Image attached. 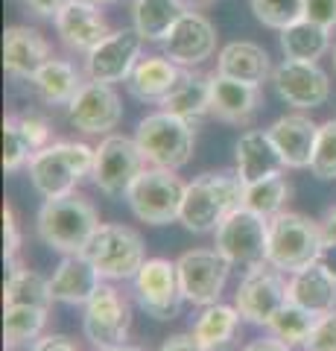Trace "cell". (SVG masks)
Returning a JSON list of instances; mask_svg holds the SVG:
<instances>
[{
  "mask_svg": "<svg viewBox=\"0 0 336 351\" xmlns=\"http://www.w3.org/2000/svg\"><path fill=\"white\" fill-rule=\"evenodd\" d=\"M305 351H336V311L319 316L316 328L305 343Z\"/></svg>",
  "mask_w": 336,
  "mask_h": 351,
  "instance_id": "f35d334b",
  "label": "cell"
},
{
  "mask_svg": "<svg viewBox=\"0 0 336 351\" xmlns=\"http://www.w3.org/2000/svg\"><path fill=\"white\" fill-rule=\"evenodd\" d=\"M18 249H21V228H18V219H15L12 208L3 205V255H6V261H15V258H18Z\"/></svg>",
  "mask_w": 336,
  "mask_h": 351,
  "instance_id": "b9f144b4",
  "label": "cell"
},
{
  "mask_svg": "<svg viewBox=\"0 0 336 351\" xmlns=\"http://www.w3.org/2000/svg\"><path fill=\"white\" fill-rule=\"evenodd\" d=\"M243 351H292V346L281 343L278 337H269V339H252Z\"/></svg>",
  "mask_w": 336,
  "mask_h": 351,
  "instance_id": "bcb514c9",
  "label": "cell"
},
{
  "mask_svg": "<svg viewBox=\"0 0 336 351\" xmlns=\"http://www.w3.org/2000/svg\"><path fill=\"white\" fill-rule=\"evenodd\" d=\"M176 269H179L184 302L196 307H208L220 302L231 272V263L216 249H190L176 261Z\"/></svg>",
  "mask_w": 336,
  "mask_h": 351,
  "instance_id": "30bf717a",
  "label": "cell"
},
{
  "mask_svg": "<svg viewBox=\"0 0 336 351\" xmlns=\"http://www.w3.org/2000/svg\"><path fill=\"white\" fill-rule=\"evenodd\" d=\"M100 284H103V276L79 252V255L62 258V263L50 278V293H53V299L62 304H88Z\"/></svg>",
  "mask_w": 336,
  "mask_h": 351,
  "instance_id": "44dd1931",
  "label": "cell"
},
{
  "mask_svg": "<svg viewBox=\"0 0 336 351\" xmlns=\"http://www.w3.org/2000/svg\"><path fill=\"white\" fill-rule=\"evenodd\" d=\"M310 170L316 179H336V117L319 126V141Z\"/></svg>",
  "mask_w": 336,
  "mask_h": 351,
  "instance_id": "74e56055",
  "label": "cell"
},
{
  "mask_svg": "<svg viewBox=\"0 0 336 351\" xmlns=\"http://www.w3.org/2000/svg\"><path fill=\"white\" fill-rule=\"evenodd\" d=\"M129 325H132L129 302L112 284H100L96 293L91 295V302L85 304V316H82V328L85 337L91 339V346L100 351L123 346L129 337Z\"/></svg>",
  "mask_w": 336,
  "mask_h": 351,
  "instance_id": "4fadbf2b",
  "label": "cell"
},
{
  "mask_svg": "<svg viewBox=\"0 0 336 351\" xmlns=\"http://www.w3.org/2000/svg\"><path fill=\"white\" fill-rule=\"evenodd\" d=\"M135 299L140 304V311L153 316V319H161V322L176 319L184 302L176 263L164 258L146 261L135 276Z\"/></svg>",
  "mask_w": 336,
  "mask_h": 351,
  "instance_id": "7c38bea8",
  "label": "cell"
},
{
  "mask_svg": "<svg viewBox=\"0 0 336 351\" xmlns=\"http://www.w3.org/2000/svg\"><path fill=\"white\" fill-rule=\"evenodd\" d=\"M322 226L313 223L305 214L281 211L269 219V243H266V261L278 267L281 272H292L316 263L322 255Z\"/></svg>",
  "mask_w": 336,
  "mask_h": 351,
  "instance_id": "277c9868",
  "label": "cell"
},
{
  "mask_svg": "<svg viewBox=\"0 0 336 351\" xmlns=\"http://www.w3.org/2000/svg\"><path fill=\"white\" fill-rule=\"evenodd\" d=\"M167 59L181 64V68H196L216 50V29L205 15L184 12V18L172 27L170 38L164 41Z\"/></svg>",
  "mask_w": 336,
  "mask_h": 351,
  "instance_id": "e0dca14e",
  "label": "cell"
},
{
  "mask_svg": "<svg viewBox=\"0 0 336 351\" xmlns=\"http://www.w3.org/2000/svg\"><path fill=\"white\" fill-rule=\"evenodd\" d=\"M32 156H36V149H32L24 129H21L18 114H9L3 120V170L15 173V170L24 167Z\"/></svg>",
  "mask_w": 336,
  "mask_h": 351,
  "instance_id": "8d00e7d4",
  "label": "cell"
},
{
  "mask_svg": "<svg viewBox=\"0 0 336 351\" xmlns=\"http://www.w3.org/2000/svg\"><path fill=\"white\" fill-rule=\"evenodd\" d=\"M82 255L88 258L96 272L108 281H126L135 278L140 267L146 263L144 258V240L135 228L117 226V223H100V228L88 240V246L82 249Z\"/></svg>",
  "mask_w": 336,
  "mask_h": 351,
  "instance_id": "8992f818",
  "label": "cell"
},
{
  "mask_svg": "<svg viewBox=\"0 0 336 351\" xmlns=\"http://www.w3.org/2000/svg\"><path fill=\"white\" fill-rule=\"evenodd\" d=\"M305 18L324 29L336 27V0H305Z\"/></svg>",
  "mask_w": 336,
  "mask_h": 351,
  "instance_id": "60d3db41",
  "label": "cell"
},
{
  "mask_svg": "<svg viewBox=\"0 0 336 351\" xmlns=\"http://www.w3.org/2000/svg\"><path fill=\"white\" fill-rule=\"evenodd\" d=\"M333 71H336V47H333Z\"/></svg>",
  "mask_w": 336,
  "mask_h": 351,
  "instance_id": "816d5d0a",
  "label": "cell"
},
{
  "mask_svg": "<svg viewBox=\"0 0 336 351\" xmlns=\"http://www.w3.org/2000/svg\"><path fill=\"white\" fill-rule=\"evenodd\" d=\"M56 29L62 41L77 53H91L96 44L112 36L105 18L96 12V3L91 0H68L56 15Z\"/></svg>",
  "mask_w": 336,
  "mask_h": 351,
  "instance_id": "ac0fdd59",
  "label": "cell"
},
{
  "mask_svg": "<svg viewBox=\"0 0 336 351\" xmlns=\"http://www.w3.org/2000/svg\"><path fill=\"white\" fill-rule=\"evenodd\" d=\"M144 152L138 141L123 135H108L96 147V161L91 179L105 196H126L135 179L144 173Z\"/></svg>",
  "mask_w": 336,
  "mask_h": 351,
  "instance_id": "8fae6325",
  "label": "cell"
},
{
  "mask_svg": "<svg viewBox=\"0 0 336 351\" xmlns=\"http://www.w3.org/2000/svg\"><path fill=\"white\" fill-rule=\"evenodd\" d=\"M50 62V44L32 27H9L3 32V68L9 76L29 80Z\"/></svg>",
  "mask_w": 336,
  "mask_h": 351,
  "instance_id": "ffe728a7",
  "label": "cell"
},
{
  "mask_svg": "<svg viewBox=\"0 0 336 351\" xmlns=\"http://www.w3.org/2000/svg\"><path fill=\"white\" fill-rule=\"evenodd\" d=\"M216 252L231 263V267L252 269L266 261V243H269V219L240 205L237 211L216 226Z\"/></svg>",
  "mask_w": 336,
  "mask_h": 351,
  "instance_id": "ba28073f",
  "label": "cell"
},
{
  "mask_svg": "<svg viewBox=\"0 0 336 351\" xmlns=\"http://www.w3.org/2000/svg\"><path fill=\"white\" fill-rule=\"evenodd\" d=\"M284 276L287 272H281L269 261L246 269V276L234 295V307L240 311L243 319L255 325L272 322V316L289 302V281Z\"/></svg>",
  "mask_w": 336,
  "mask_h": 351,
  "instance_id": "9c48e42d",
  "label": "cell"
},
{
  "mask_svg": "<svg viewBox=\"0 0 336 351\" xmlns=\"http://www.w3.org/2000/svg\"><path fill=\"white\" fill-rule=\"evenodd\" d=\"M108 351H144L140 346H129V343H123V346H114V348H108Z\"/></svg>",
  "mask_w": 336,
  "mask_h": 351,
  "instance_id": "681fc988",
  "label": "cell"
},
{
  "mask_svg": "<svg viewBox=\"0 0 336 351\" xmlns=\"http://www.w3.org/2000/svg\"><path fill=\"white\" fill-rule=\"evenodd\" d=\"M331 47V29L301 18L287 29H281V50L296 62H319Z\"/></svg>",
  "mask_w": 336,
  "mask_h": 351,
  "instance_id": "4dcf8cb0",
  "label": "cell"
},
{
  "mask_svg": "<svg viewBox=\"0 0 336 351\" xmlns=\"http://www.w3.org/2000/svg\"><path fill=\"white\" fill-rule=\"evenodd\" d=\"M211 80V112L229 123H243L257 108V85L237 82L231 76L214 73Z\"/></svg>",
  "mask_w": 336,
  "mask_h": 351,
  "instance_id": "d4e9b609",
  "label": "cell"
},
{
  "mask_svg": "<svg viewBox=\"0 0 336 351\" xmlns=\"http://www.w3.org/2000/svg\"><path fill=\"white\" fill-rule=\"evenodd\" d=\"M289 302L307 307L319 316L331 313L336 311V278L319 261L310 263V267L289 276Z\"/></svg>",
  "mask_w": 336,
  "mask_h": 351,
  "instance_id": "cb8c5ba5",
  "label": "cell"
},
{
  "mask_svg": "<svg viewBox=\"0 0 336 351\" xmlns=\"http://www.w3.org/2000/svg\"><path fill=\"white\" fill-rule=\"evenodd\" d=\"M140 32L132 29H117L112 32L105 41H100L96 47L88 53L85 59V71L94 82H105V85H114V82H123L132 76L135 64L140 62Z\"/></svg>",
  "mask_w": 336,
  "mask_h": 351,
  "instance_id": "9a60e30c",
  "label": "cell"
},
{
  "mask_svg": "<svg viewBox=\"0 0 336 351\" xmlns=\"http://www.w3.org/2000/svg\"><path fill=\"white\" fill-rule=\"evenodd\" d=\"M96 149L82 144V141H59L47 144L29 158V179L44 199H59L68 196L82 182L85 176L94 173Z\"/></svg>",
  "mask_w": 336,
  "mask_h": 351,
  "instance_id": "7a4b0ae2",
  "label": "cell"
},
{
  "mask_svg": "<svg viewBox=\"0 0 336 351\" xmlns=\"http://www.w3.org/2000/svg\"><path fill=\"white\" fill-rule=\"evenodd\" d=\"M36 228H38V237L50 249L62 252V255H79L88 246L94 232L100 228V217H96V208L88 199L68 193L41 205Z\"/></svg>",
  "mask_w": 336,
  "mask_h": 351,
  "instance_id": "3957f363",
  "label": "cell"
},
{
  "mask_svg": "<svg viewBox=\"0 0 336 351\" xmlns=\"http://www.w3.org/2000/svg\"><path fill=\"white\" fill-rule=\"evenodd\" d=\"M32 351H79L77 343H70L68 337L62 334H47V337H38L32 343Z\"/></svg>",
  "mask_w": 336,
  "mask_h": 351,
  "instance_id": "7bdbcfd3",
  "label": "cell"
},
{
  "mask_svg": "<svg viewBox=\"0 0 336 351\" xmlns=\"http://www.w3.org/2000/svg\"><path fill=\"white\" fill-rule=\"evenodd\" d=\"M319 263H322V267L328 269L331 276L336 278V243H333V240H324V243H322V255H319Z\"/></svg>",
  "mask_w": 336,
  "mask_h": 351,
  "instance_id": "7dc6e473",
  "label": "cell"
},
{
  "mask_svg": "<svg viewBox=\"0 0 336 351\" xmlns=\"http://www.w3.org/2000/svg\"><path fill=\"white\" fill-rule=\"evenodd\" d=\"M240 311L237 307H229V304H208L202 311V316L193 325V337L208 348V351H225L231 343L237 331H240Z\"/></svg>",
  "mask_w": 336,
  "mask_h": 351,
  "instance_id": "f1b7e54d",
  "label": "cell"
},
{
  "mask_svg": "<svg viewBox=\"0 0 336 351\" xmlns=\"http://www.w3.org/2000/svg\"><path fill=\"white\" fill-rule=\"evenodd\" d=\"M161 351H208V348H205L193 334H172L164 339Z\"/></svg>",
  "mask_w": 336,
  "mask_h": 351,
  "instance_id": "ee69618b",
  "label": "cell"
},
{
  "mask_svg": "<svg viewBox=\"0 0 336 351\" xmlns=\"http://www.w3.org/2000/svg\"><path fill=\"white\" fill-rule=\"evenodd\" d=\"M284 158H281L278 147L272 144L269 132H246L237 141V176L243 179V184H255L269 176H281L284 173Z\"/></svg>",
  "mask_w": 336,
  "mask_h": 351,
  "instance_id": "7402d4cb",
  "label": "cell"
},
{
  "mask_svg": "<svg viewBox=\"0 0 336 351\" xmlns=\"http://www.w3.org/2000/svg\"><path fill=\"white\" fill-rule=\"evenodd\" d=\"M32 85H36L38 97L47 106H70L73 97L79 94V88L85 85L79 80V71L73 68L70 62L64 59H50L44 68L32 76Z\"/></svg>",
  "mask_w": 336,
  "mask_h": 351,
  "instance_id": "f546056e",
  "label": "cell"
},
{
  "mask_svg": "<svg viewBox=\"0 0 336 351\" xmlns=\"http://www.w3.org/2000/svg\"><path fill=\"white\" fill-rule=\"evenodd\" d=\"M184 188L188 184L179 179L176 170L153 167V170H144L135 179V184L126 193V202L140 223L167 226L181 217Z\"/></svg>",
  "mask_w": 336,
  "mask_h": 351,
  "instance_id": "52a82bcc",
  "label": "cell"
},
{
  "mask_svg": "<svg viewBox=\"0 0 336 351\" xmlns=\"http://www.w3.org/2000/svg\"><path fill=\"white\" fill-rule=\"evenodd\" d=\"M24 3H27L36 15H41V18H56L68 0H24Z\"/></svg>",
  "mask_w": 336,
  "mask_h": 351,
  "instance_id": "f6af8a7d",
  "label": "cell"
},
{
  "mask_svg": "<svg viewBox=\"0 0 336 351\" xmlns=\"http://www.w3.org/2000/svg\"><path fill=\"white\" fill-rule=\"evenodd\" d=\"M272 144L278 147L281 158L292 170H305L313 164V152H316L319 126L305 114H284L278 117L272 126L266 129Z\"/></svg>",
  "mask_w": 336,
  "mask_h": 351,
  "instance_id": "d6986e66",
  "label": "cell"
},
{
  "mask_svg": "<svg viewBox=\"0 0 336 351\" xmlns=\"http://www.w3.org/2000/svg\"><path fill=\"white\" fill-rule=\"evenodd\" d=\"M252 12L269 29H287L305 18V0H252Z\"/></svg>",
  "mask_w": 336,
  "mask_h": 351,
  "instance_id": "d590c367",
  "label": "cell"
},
{
  "mask_svg": "<svg viewBox=\"0 0 336 351\" xmlns=\"http://www.w3.org/2000/svg\"><path fill=\"white\" fill-rule=\"evenodd\" d=\"M181 0H135L132 3V21L135 29L144 41H167L172 27L184 18Z\"/></svg>",
  "mask_w": 336,
  "mask_h": 351,
  "instance_id": "83f0119b",
  "label": "cell"
},
{
  "mask_svg": "<svg viewBox=\"0 0 336 351\" xmlns=\"http://www.w3.org/2000/svg\"><path fill=\"white\" fill-rule=\"evenodd\" d=\"M316 322H319V313H313V311H307V307H301L296 302H287L272 316L269 331L287 346H305L307 337L313 334V328H316Z\"/></svg>",
  "mask_w": 336,
  "mask_h": 351,
  "instance_id": "836d02e7",
  "label": "cell"
},
{
  "mask_svg": "<svg viewBox=\"0 0 336 351\" xmlns=\"http://www.w3.org/2000/svg\"><path fill=\"white\" fill-rule=\"evenodd\" d=\"M216 73L231 76L237 82H248V85H263L272 73V64H269L266 50L255 41H231L220 50V59H216Z\"/></svg>",
  "mask_w": 336,
  "mask_h": 351,
  "instance_id": "603a6c76",
  "label": "cell"
},
{
  "mask_svg": "<svg viewBox=\"0 0 336 351\" xmlns=\"http://www.w3.org/2000/svg\"><path fill=\"white\" fill-rule=\"evenodd\" d=\"M158 106L170 114H179L190 123H196L211 112V80L193 71H181L176 85L170 88V94Z\"/></svg>",
  "mask_w": 336,
  "mask_h": 351,
  "instance_id": "484cf974",
  "label": "cell"
},
{
  "mask_svg": "<svg viewBox=\"0 0 336 351\" xmlns=\"http://www.w3.org/2000/svg\"><path fill=\"white\" fill-rule=\"evenodd\" d=\"M243 193H246V184L237 176V170L202 173L184 188L179 223L188 232H196V234L216 232V226L243 205Z\"/></svg>",
  "mask_w": 336,
  "mask_h": 351,
  "instance_id": "6da1fadb",
  "label": "cell"
},
{
  "mask_svg": "<svg viewBox=\"0 0 336 351\" xmlns=\"http://www.w3.org/2000/svg\"><path fill=\"white\" fill-rule=\"evenodd\" d=\"M319 226H322V237L324 240H333V243H336V208L324 214V219H322Z\"/></svg>",
  "mask_w": 336,
  "mask_h": 351,
  "instance_id": "c3c4849f",
  "label": "cell"
},
{
  "mask_svg": "<svg viewBox=\"0 0 336 351\" xmlns=\"http://www.w3.org/2000/svg\"><path fill=\"white\" fill-rule=\"evenodd\" d=\"M287 199H289V182L284 176H269V179L246 184V193H243V205L248 211H255L266 219H272L275 214L284 211Z\"/></svg>",
  "mask_w": 336,
  "mask_h": 351,
  "instance_id": "e575fe53",
  "label": "cell"
},
{
  "mask_svg": "<svg viewBox=\"0 0 336 351\" xmlns=\"http://www.w3.org/2000/svg\"><path fill=\"white\" fill-rule=\"evenodd\" d=\"M91 3H112V0H91Z\"/></svg>",
  "mask_w": 336,
  "mask_h": 351,
  "instance_id": "f907efd6",
  "label": "cell"
},
{
  "mask_svg": "<svg viewBox=\"0 0 336 351\" xmlns=\"http://www.w3.org/2000/svg\"><path fill=\"white\" fill-rule=\"evenodd\" d=\"M9 278L3 287V307L12 304H24V307H44L50 311V304L56 302L50 293V281L44 276L32 269H24L18 261H9Z\"/></svg>",
  "mask_w": 336,
  "mask_h": 351,
  "instance_id": "1f68e13d",
  "label": "cell"
},
{
  "mask_svg": "<svg viewBox=\"0 0 336 351\" xmlns=\"http://www.w3.org/2000/svg\"><path fill=\"white\" fill-rule=\"evenodd\" d=\"M47 325V311L44 307H24V304H12L3 307V339L6 348H18V346H29L41 337Z\"/></svg>",
  "mask_w": 336,
  "mask_h": 351,
  "instance_id": "d6a6232c",
  "label": "cell"
},
{
  "mask_svg": "<svg viewBox=\"0 0 336 351\" xmlns=\"http://www.w3.org/2000/svg\"><path fill=\"white\" fill-rule=\"evenodd\" d=\"M272 85L281 100L292 108H319L331 97L328 73L316 62L284 59L272 71Z\"/></svg>",
  "mask_w": 336,
  "mask_h": 351,
  "instance_id": "5bb4252c",
  "label": "cell"
},
{
  "mask_svg": "<svg viewBox=\"0 0 336 351\" xmlns=\"http://www.w3.org/2000/svg\"><path fill=\"white\" fill-rule=\"evenodd\" d=\"M179 64L170 62L167 56H149L135 64L129 76V91L144 103H161L170 94V88L179 80Z\"/></svg>",
  "mask_w": 336,
  "mask_h": 351,
  "instance_id": "4316f807",
  "label": "cell"
},
{
  "mask_svg": "<svg viewBox=\"0 0 336 351\" xmlns=\"http://www.w3.org/2000/svg\"><path fill=\"white\" fill-rule=\"evenodd\" d=\"M135 141L144 158L153 164V167H164V170H179L190 161L193 156V144H196V132H193V123L184 120L179 114L170 112H155L146 114L138 123Z\"/></svg>",
  "mask_w": 336,
  "mask_h": 351,
  "instance_id": "5b68a950",
  "label": "cell"
},
{
  "mask_svg": "<svg viewBox=\"0 0 336 351\" xmlns=\"http://www.w3.org/2000/svg\"><path fill=\"white\" fill-rule=\"evenodd\" d=\"M68 117L85 135H105V132L117 129V123H120L123 106L112 85L91 80L73 97V103L68 106Z\"/></svg>",
  "mask_w": 336,
  "mask_h": 351,
  "instance_id": "2e32d148",
  "label": "cell"
},
{
  "mask_svg": "<svg viewBox=\"0 0 336 351\" xmlns=\"http://www.w3.org/2000/svg\"><path fill=\"white\" fill-rule=\"evenodd\" d=\"M18 123H21V129H24V135H27V141L32 144L36 152L50 144V123L41 114H36V112L18 114Z\"/></svg>",
  "mask_w": 336,
  "mask_h": 351,
  "instance_id": "ab89813d",
  "label": "cell"
}]
</instances>
